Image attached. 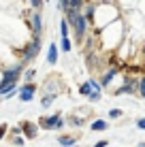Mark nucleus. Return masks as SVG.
<instances>
[{"mask_svg":"<svg viewBox=\"0 0 145 147\" xmlns=\"http://www.w3.org/2000/svg\"><path fill=\"white\" fill-rule=\"evenodd\" d=\"M9 130H11V128H9V126H7V124H2V126H0V141H2V139H4V134H7V132H9Z\"/></svg>","mask_w":145,"mask_h":147,"instance_id":"obj_27","label":"nucleus"},{"mask_svg":"<svg viewBox=\"0 0 145 147\" xmlns=\"http://www.w3.org/2000/svg\"><path fill=\"white\" fill-rule=\"evenodd\" d=\"M92 147H109V141H107V139H103V141H96V143H94Z\"/></svg>","mask_w":145,"mask_h":147,"instance_id":"obj_28","label":"nucleus"},{"mask_svg":"<svg viewBox=\"0 0 145 147\" xmlns=\"http://www.w3.org/2000/svg\"><path fill=\"white\" fill-rule=\"evenodd\" d=\"M107 113H109V119H119V117L124 115V109H119V107H113V109H109Z\"/></svg>","mask_w":145,"mask_h":147,"instance_id":"obj_18","label":"nucleus"},{"mask_svg":"<svg viewBox=\"0 0 145 147\" xmlns=\"http://www.w3.org/2000/svg\"><path fill=\"white\" fill-rule=\"evenodd\" d=\"M9 132H11V136H24V132H22V126H13V128L9 130Z\"/></svg>","mask_w":145,"mask_h":147,"instance_id":"obj_25","label":"nucleus"},{"mask_svg":"<svg viewBox=\"0 0 145 147\" xmlns=\"http://www.w3.org/2000/svg\"><path fill=\"white\" fill-rule=\"evenodd\" d=\"M28 26H30V32H32V36L43 38V32H45V26H43V13H41V11H32V17L28 19Z\"/></svg>","mask_w":145,"mask_h":147,"instance_id":"obj_6","label":"nucleus"},{"mask_svg":"<svg viewBox=\"0 0 145 147\" xmlns=\"http://www.w3.org/2000/svg\"><path fill=\"white\" fill-rule=\"evenodd\" d=\"M60 38H71V26H68L66 17L60 19Z\"/></svg>","mask_w":145,"mask_h":147,"instance_id":"obj_14","label":"nucleus"},{"mask_svg":"<svg viewBox=\"0 0 145 147\" xmlns=\"http://www.w3.org/2000/svg\"><path fill=\"white\" fill-rule=\"evenodd\" d=\"M41 47H43L41 38H38V36H32V38H30L26 45H24V49H22V58H19V62H22L26 68H30V64H32L34 60H36V55L41 53Z\"/></svg>","mask_w":145,"mask_h":147,"instance_id":"obj_3","label":"nucleus"},{"mask_svg":"<svg viewBox=\"0 0 145 147\" xmlns=\"http://www.w3.org/2000/svg\"><path fill=\"white\" fill-rule=\"evenodd\" d=\"M36 90H38L36 83H24L22 88H19V100H22V102H30V100H34Z\"/></svg>","mask_w":145,"mask_h":147,"instance_id":"obj_8","label":"nucleus"},{"mask_svg":"<svg viewBox=\"0 0 145 147\" xmlns=\"http://www.w3.org/2000/svg\"><path fill=\"white\" fill-rule=\"evenodd\" d=\"M139 96L145 98V75L141 77V81H139Z\"/></svg>","mask_w":145,"mask_h":147,"instance_id":"obj_23","label":"nucleus"},{"mask_svg":"<svg viewBox=\"0 0 145 147\" xmlns=\"http://www.w3.org/2000/svg\"><path fill=\"white\" fill-rule=\"evenodd\" d=\"M139 81H141V77H132V75H124L122 77V88H117L115 96H122V94H126V96H137L139 94Z\"/></svg>","mask_w":145,"mask_h":147,"instance_id":"obj_4","label":"nucleus"},{"mask_svg":"<svg viewBox=\"0 0 145 147\" xmlns=\"http://www.w3.org/2000/svg\"><path fill=\"white\" fill-rule=\"evenodd\" d=\"M11 143L13 145H26V136H13Z\"/></svg>","mask_w":145,"mask_h":147,"instance_id":"obj_26","label":"nucleus"},{"mask_svg":"<svg viewBox=\"0 0 145 147\" xmlns=\"http://www.w3.org/2000/svg\"><path fill=\"white\" fill-rule=\"evenodd\" d=\"M60 51L71 53V51H73V40H71V38H60Z\"/></svg>","mask_w":145,"mask_h":147,"instance_id":"obj_16","label":"nucleus"},{"mask_svg":"<svg viewBox=\"0 0 145 147\" xmlns=\"http://www.w3.org/2000/svg\"><path fill=\"white\" fill-rule=\"evenodd\" d=\"M19 126H22V132L24 136H26V141H32V139H36L38 136V121H30V119H24V121H19Z\"/></svg>","mask_w":145,"mask_h":147,"instance_id":"obj_7","label":"nucleus"},{"mask_svg":"<svg viewBox=\"0 0 145 147\" xmlns=\"http://www.w3.org/2000/svg\"><path fill=\"white\" fill-rule=\"evenodd\" d=\"M90 130L92 132H105V130H109V119H103V117L92 119L90 121Z\"/></svg>","mask_w":145,"mask_h":147,"instance_id":"obj_12","label":"nucleus"},{"mask_svg":"<svg viewBox=\"0 0 145 147\" xmlns=\"http://www.w3.org/2000/svg\"><path fill=\"white\" fill-rule=\"evenodd\" d=\"M56 11H62V13H66V11H71V0H58L56 4Z\"/></svg>","mask_w":145,"mask_h":147,"instance_id":"obj_17","label":"nucleus"},{"mask_svg":"<svg viewBox=\"0 0 145 147\" xmlns=\"http://www.w3.org/2000/svg\"><path fill=\"white\" fill-rule=\"evenodd\" d=\"M64 17H66L68 26H71L73 34H75V45L86 43V38L92 34V28H90L88 19L83 17V13H81V11H73V9H71V11L64 13Z\"/></svg>","mask_w":145,"mask_h":147,"instance_id":"obj_2","label":"nucleus"},{"mask_svg":"<svg viewBox=\"0 0 145 147\" xmlns=\"http://www.w3.org/2000/svg\"><path fill=\"white\" fill-rule=\"evenodd\" d=\"M56 100H58V96H43V98H41V107L47 109V107H51Z\"/></svg>","mask_w":145,"mask_h":147,"instance_id":"obj_19","label":"nucleus"},{"mask_svg":"<svg viewBox=\"0 0 145 147\" xmlns=\"http://www.w3.org/2000/svg\"><path fill=\"white\" fill-rule=\"evenodd\" d=\"M88 83L92 85L94 92H100V94H103V85H100V81H98L96 77H90V79H88Z\"/></svg>","mask_w":145,"mask_h":147,"instance_id":"obj_21","label":"nucleus"},{"mask_svg":"<svg viewBox=\"0 0 145 147\" xmlns=\"http://www.w3.org/2000/svg\"><path fill=\"white\" fill-rule=\"evenodd\" d=\"M92 92H94V90H92V85H90L88 81H86V83H81V85H79V94H81V96H86V98H88V96L92 94Z\"/></svg>","mask_w":145,"mask_h":147,"instance_id":"obj_20","label":"nucleus"},{"mask_svg":"<svg viewBox=\"0 0 145 147\" xmlns=\"http://www.w3.org/2000/svg\"><path fill=\"white\" fill-rule=\"evenodd\" d=\"M77 139H79V136L77 134H58V143L60 145H62V147H75V145H77Z\"/></svg>","mask_w":145,"mask_h":147,"instance_id":"obj_13","label":"nucleus"},{"mask_svg":"<svg viewBox=\"0 0 145 147\" xmlns=\"http://www.w3.org/2000/svg\"><path fill=\"white\" fill-rule=\"evenodd\" d=\"M86 111L88 109H83V115H68V117H64V121H66L71 128H81V126H86V121H88V117H86Z\"/></svg>","mask_w":145,"mask_h":147,"instance_id":"obj_10","label":"nucleus"},{"mask_svg":"<svg viewBox=\"0 0 145 147\" xmlns=\"http://www.w3.org/2000/svg\"><path fill=\"white\" fill-rule=\"evenodd\" d=\"M64 115L60 113H51V115H45V117L38 119V128H43V130H62L64 128Z\"/></svg>","mask_w":145,"mask_h":147,"instance_id":"obj_5","label":"nucleus"},{"mask_svg":"<svg viewBox=\"0 0 145 147\" xmlns=\"http://www.w3.org/2000/svg\"><path fill=\"white\" fill-rule=\"evenodd\" d=\"M137 147H145V141H143V143H139V145H137Z\"/></svg>","mask_w":145,"mask_h":147,"instance_id":"obj_30","label":"nucleus"},{"mask_svg":"<svg viewBox=\"0 0 145 147\" xmlns=\"http://www.w3.org/2000/svg\"><path fill=\"white\" fill-rule=\"evenodd\" d=\"M58 51H60L58 43H49L47 45V64L49 66H56L58 64Z\"/></svg>","mask_w":145,"mask_h":147,"instance_id":"obj_11","label":"nucleus"},{"mask_svg":"<svg viewBox=\"0 0 145 147\" xmlns=\"http://www.w3.org/2000/svg\"><path fill=\"white\" fill-rule=\"evenodd\" d=\"M119 75V66H113V68H107L105 73L98 77V81H100V85H103V90H109V85L113 83V79H115Z\"/></svg>","mask_w":145,"mask_h":147,"instance_id":"obj_9","label":"nucleus"},{"mask_svg":"<svg viewBox=\"0 0 145 147\" xmlns=\"http://www.w3.org/2000/svg\"><path fill=\"white\" fill-rule=\"evenodd\" d=\"M100 98H103V94H100V92H92V94L88 96V100H90V102H98Z\"/></svg>","mask_w":145,"mask_h":147,"instance_id":"obj_24","label":"nucleus"},{"mask_svg":"<svg viewBox=\"0 0 145 147\" xmlns=\"http://www.w3.org/2000/svg\"><path fill=\"white\" fill-rule=\"evenodd\" d=\"M98 36V43L103 45L105 51H115L119 45H124V38H126V28H124V22L117 19L115 24L107 26L103 32L96 34Z\"/></svg>","mask_w":145,"mask_h":147,"instance_id":"obj_1","label":"nucleus"},{"mask_svg":"<svg viewBox=\"0 0 145 147\" xmlns=\"http://www.w3.org/2000/svg\"><path fill=\"white\" fill-rule=\"evenodd\" d=\"M137 128L139 130H145V117H139L137 119Z\"/></svg>","mask_w":145,"mask_h":147,"instance_id":"obj_29","label":"nucleus"},{"mask_svg":"<svg viewBox=\"0 0 145 147\" xmlns=\"http://www.w3.org/2000/svg\"><path fill=\"white\" fill-rule=\"evenodd\" d=\"M34 77H36V68L34 66H30V68H26L24 70V75H22V79H24V83H34Z\"/></svg>","mask_w":145,"mask_h":147,"instance_id":"obj_15","label":"nucleus"},{"mask_svg":"<svg viewBox=\"0 0 145 147\" xmlns=\"http://www.w3.org/2000/svg\"><path fill=\"white\" fill-rule=\"evenodd\" d=\"M43 7H45L43 0H32V2H30V9H32V11H41L43 13Z\"/></svg>","mask_w":145,"mask_h":147,"instance_id":"obj_22","label":"nucleus"}]
</instances>
